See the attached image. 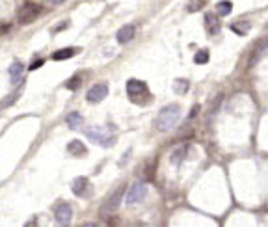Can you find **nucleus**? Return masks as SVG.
Masks as SVG:
<instances>
[{
	"label": "nucleus",
	"instance_id": "nucleus-3",
	"mask_svg": "<svg viewBox=\"0 0 268 227\" xmlns=\"http://www.w3.org/2000/svg\"><path fill=\"white\" fill-rule=\"evenodd\" d=\"M41 11H43L41 6L34 4V2H26L17 11V21L21 22V24H30V22H34L41 15Z\"/></svg>",
	"mask_w": 268,
	"mask_h": 227
},
{
	"label": "nucleus",
	"instance_id": "nucleus-1",
	"mask_svg": "<svg viewBox=\"0 0 268 227\" xmlns=\"http://www.w3.org/2000/svg\"><path fill=\"white\" fill-rule=\"evenodd\" d=\"M179 119H181V108H179L177 104H168V106H164V108L160 110V114L156 115V121H155L156 131H160V132L172 131V129L179 123Z\"/></svg>",
	"mask_w": 268,
	"mask_h": 227
},
{
	"label": "nucleus",
	"instance_id": "nucleus-22",
	"mask_svg": "<svg viewBox=\"0 0 268 227\" xmlns=\"http://www.w3.org/2000/svg\"><path fill=\"white\" fill-rule=\"evenodd\" d=\"M19 93H21V90H19V92L15 93V95H10L8 99H4V101H2V106H4V108H6V106H10V104L13 103V101H15L17 97H19Z\"/></svg>",
	"mask_w": 268,
	"mask_h": 227
},
{
	"label": "nucleus",
	"instance_id": "nucleus-23",
	"mask_svg": "<svg viewBox=\"0 0 268 227\" xmlns=\"http://www.w3.org/2000/svg\"><path fill=\"white\" fill-rule=\"evenodd\" d=\"M222 99H224V95H218L216 101L212 103V108H211V112H214V110H218V106H220V103H222Z\"/></svg>",
	"mask_w": 268,
	"mask_h": 227
},
{
	"label": "nucleus",
	"instance_id": "nucleus-27",
	"mask_svg": "<svg viewBox=\"0 0 268 227\" xmlns=\"http://www.w3.org/2000/svg\"><path fill=\"white\" fill-rule=\"evenodd\" d=\"M82 227H99V226H97V224H92V222H90V224H84Z\"/></svg>",
	"mask_w": 268,
	"mask_h": 227
},
{
	"label": "nucleus",
	"instance_id": "nucleus-18",
	"mask_svg": "<svg viewBox=\"0 0 268 227\" xmlns=\"http://www.w3.org/2000/svg\"><path fill=\"white\" fill-rule=\"evenodd\" d=\"M173 88H175V92L177 93H186L188 92V88H190V82L188 80H185V78H177L175 80V84H173Z\"/></svg>",
	"mask_w": 268,
	"mask_h": 227
},
{
	"label": "nucleus",
	"instance_id": "nucleus-20",
	"mask_svg": "<svg viewBox=\"0 0 268 227\" xmlns=\"http://www.w3.org/2000/svg\"><path fill=\"white\" fill-rule=\"evenodd\" d=\"M82 84V78L77 75V76H73V78H69L67 82H65V88L67 90H71V92H75V90H78V86Z\"/></svg>",
	"mask_w": 268,
	"mask_h": 227
},
{
	"label": "nucleus",
	"instance_id": "nucleus-25",
	"mask_svg": "<svg viewBox=\"0 0 268 227\" xmlns=\"http://www.w3.org/2000/svg\"><path fill=\"white\" fill-rule=\"evenodd\" d=\"M43 62H45V60H36V62H34V63L30 65V71H34V69H38V67H41Z\"/></svg>",
	"mask_w": 268,
	"mask_h": 227
},
{
	"label": "nucleus",
	"instance_id": "nucleus-14",
	"mask_svg": "<svg viewBox=\"0 0 268 227\" xmlns=\"http://www.w3.org/2000/svg\"><path fill=\"white\" fill-rule=\"evenodd\" d=\"M65 123H67V127L73 129V131H78V129L82 127L84 119H82V115H80L78 112H71L67 117H65Z\"/></svg>",
	"mask_w": 268,
	"mask_h": 227
},
{
	"label": "nucleus",
	"instance_id": "nucleus-2",
	"mask_svg": "<svg viewBox=\"0 0 268 227\" xmlns=\"http://www.w3.org/2000/svg\"><path fill=\"white\" fill-rule=\"evenodd\" d=\"M86 136H88V140H92L93 144L103 145V147H110L114 144V140H115L106 127H90L86 131Z\"/></svg>",
	"mask_w": 268,
	"mask_h": 227
},
{
	"label": "nucleus",
	"instance_id": "nucleus-11",
	"mask_svg": "<svg viewBox=\"0 0 268 227\" xmlns=\"http://www.w3.org/2000/svg\"><path fill=\"white\" fill-rule=\"evenodd\" d=\"M205 28L207 32L212 36V34H218L220 28H222V21H220V15H214V13H205Z\"/></svg>",
	"mask_w": 268,
	"mask_h": 227
},
{
	"label": "nucleus",
	"instance_id": "nucleus-26",
	"mask_svg": "<svg viewBox=\"0 0 268 227\" xmlns=\"http://www.w3.org/2000/svg\"><path fill=\"white\" fill-rule=\"evenodd\" d=\"M51 4H62V2H65V0H49Z\"/></svg>",
	"mask_w": 268,
	"mask_h": 227
},
{
	"label": "nucleus",
	"instance_id": "nucleus-4",
	"mask_svg": "<svg viewBox=\"0 0 268 227\" xmlns=\"http://www.w3.org/2000/svg\"><path fill=\"white\" fill-rule=\"evenodd\" d=\"M145 194H147V186H145V183L136 181V183L131 186V190H129V194L125 197V201H127V205H136V203L144 201Z\"/></svg>",
	"mask_w": 268,
	"mask_h": 227
},
{
	"label": "nucleus",
	"instance_id": "nucleus-17",
	"mask_svg": "<svg viewBox=\"0 0 268 227\" xmlns=\"http://www.w3.org/2000/svg\"><path fill=\"white\" fill-rule=\"evenodd\" d=\"M216 10H218V15H220V17H224V15H229V13H231V10H233V4H231L229 0L218 2Z\"/></svg>",
	"mask_w": 268,
	"mask_h": 227
},
{
	"label": "nucleus",
	"instance_id": "nucleus-21",
	"mask_svg": "<svg viewBox=\"0 0 268 227\" xmlns=\"http://www.w3.org/2000/svg\"><path fill=\"white\" fill-rule=\"evenodd\" d=\"M196 63H199V65H203V63L209 62V51H199L196 54V60H194Z\"/></svg>",
	"mask_w": 268,
	"mask_h": 227
},
{
	"label": "nucleus",
	"instance_id": "nucleus-19",
	"mask_svg": "<svg viewBox=\"0 0 268 227\" xmlns=\"http://www.w3.org/2000/svg\"><path fill=\"white\" fill-rule=\"evenodd\" d=\"M231 30H235L238 34V36H244V34H248V30H249V22H235L233 26H231Z\"/></svg>",
	"mask_w": 268,
	"mask_h": 227
},
{
	"label": "nucleus",
	"instance_id": "nucleus-16",
	"mask_svg": "<svg viewBox=\"0 0 268 227\" xmlns=\"http://www.w3.org/2000/svg\"><path fill=\"white\" fill-rule=\"evenodd\" d=\"M77 52H78V49H62V51H56L54 54H52V60H56V62L69 60V58H73Z\"/></svg>",
	"mask_w": 268,
	"mask_h": 227
},
{
	"label": "nucleus",
	"instance_id": "nucleus-9",
	"mask_svg": "<svg viewBox=\"0 0 268 227\" xmlns=\"http://www.w3.org/2000/svg\"><path fill=\"white\" fill-rule=\"evenodd\" d=\"M121 197H123V188H117L112 196L108 197V199L103 203V210H106V212L115 210V208L119 207V203H121Z\"/></svg>",
	"mask_w": 268,
	"mask_h": 227
},
{
	"label": "nucleus",
	"instance_id": "nucleus-8",
	"mask_svg": "<svg viewBox=\"0 0 268 227\" xmlns=\"http://www.w3.org/2000/svg\"><path fill=\"white\" fill-rule=\"evenodd\" d=\"M71 188H73V192H75L78 197H88L90 196V190H92L90 181H88L86 177H77V179L73 181Z\"/></svg>",
	"mask_w": 268,
	"mask_h": 227
},
{
	"label": "nucleus",
	"instance_id": "nucleus-28",
	"mask_svg": "<svg viewBox=\"0 0 268 227\" xmlns=\"http://www.w3.org/2000/svg\"><path fill=\"white\" fill-rule=\"evenodd\" d=\"M24 227H36V224H34V222H30L28 226H24Z\"/></svg>",
	"mask_w": 268,
	"mask_h": 227
},
{
	"label": "nucleus",
	"instance_id": "nucleus-24",
	"mask_svg": "<svg viewBox=\"0 0 268 227\" xmlns=\"http://www.w3.org/2000/svg\"><path fill=\"white\" fill-rule=\"evenodd\" d=\"M201 6H203V2H199V0H197V2H194V4H190V6H188V11H196V10H199Z\"/></svg>",
	"mask_w": 268,
	"mask_h": 227
},
{
	"label": "nucleus",
	"instance_id": "nucleus-13",
	"mask_svg": "<svg viewBox=\"0 0 268 227\" xmlns=\"http://www.w3.org/2000/svg\"><path fill=\"white\" fill-rule=\"evenodd\" d=\"M67 151H69L71 155H75V156H84L86 153H88L86 145H84L80 140H73V142H69V145H67Z\"/></svg>",
	"mask_w": 268,
	"mask_h": 227
},
{
	"label": "nucleus",
	"instance_id": "nucleus-7",
	"mask_svg": "<svg viewBox=\"0 0 268 227\" xmlns=\"http://www.w3.org/2000/svg\"><path fill=\"white\" fill-rule=\"evenodd\" d=\"M106 95H108V86H106V84H95V86H92V88L88 90V93H86V101L92 104L101 103Z\"/></svg>",
	"mask_w": 268,
	"mask_h": 227
},
{
	"label": "nucleus",
	"instance_id": "nucleus-15",
	"mask_svg": "<svg viewBox=\"0 0 268 227\" xmlns=\"http://www.w3.org/2000/svg\"><path fill=\"white\" fill-rule=\"evenodd\" d=\"M22 73H24V67H22L21 62H13L10 67V75H11V84H17L22 78Z\"/></svg>",
	"mask_w": 268,
	"mask_h": 227
},
{
	"label": "nucleus",
	"instance_id": "nucleus-5",
	"mask_svg": "<svg viewBox=\"0 0 268 227\" xmlns=\"http://www.w3.org/2000/svg\"><path fill=\"white\" fill-rule=\"evenodd\" d=\"M127 93L129 97L136 101V103H142V97L147 95V84L142 82V80H136V78H131L127 82Z\"/></svg>",
	"mask_w": 268,
	"mask_h": 227
},
{
	"label": "nucleus",
	"instance_id": "nucleus-6",
	"mask_svg": "<svg viewBox=\"0 0 268 227\" xmlns=\"http://www.w3.org/2000/svg\"><path fill=\"white\" fill-rule=\"evenodd\" d=\"M54 218H56V224L60 227H69L71 226V218H73V208L67 203H62L54 208Z\"/></svg>",
	"mask_w": 268,
	"mask_h": 227
},
{
	"label": "nucleus",
	"instance_id": "nucleus-10",
	"mask_svg": "<svg viewBox=\"0 0 268 227\" xmlns=\"http://www.w3.org/2000/svg\"><path fill=\"white\" fill-rule=\"evenodd\" d=\"M188 151H190V145L188 144L175 147V149L172 151V155H170V162L175 166H179L181 162H185V158L188 156Z\"/></svg>",
	"mask_w": 268,
	"mask_h": 227
},
{
	"label": "nucleus",
	"instance_id": "nucleus-12",
	"mask_svg": "<svg viewBox=\"0 0 268 227\" xmlns=\"http://www.w3.org/2000/svg\"><path fill=\"white\" fill-rule=\"evenodd\" d=\"M134 34H136V28H134L133 24H127L121 30H117V43L125 45V43L133 41Z\"/></svg>",
	"mask_w": 268,
	"mask_h": 227
}]
</instances>
